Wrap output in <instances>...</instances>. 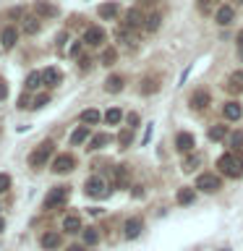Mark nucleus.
<instances>
[{
	"label": "nucleus",
	"mask_w": 243,
	"mask_h": 251,
	"mask_svg": "<svg viewBox=\"0 0 243 251\" xmlns=\"http://www.w3.org/2000/svg\"><path fill=\"white\" fill-rule=\"evenodd\" d=\"M8 188H11V176H5V173H0V194H5Z\"/></svg>",
	"instance_id": "4c0bfd02"
},
{
	"label": "nucleus",
	"mask_w": 243,
	"mask_h": 251,
	"mask_svg": "<svg viewBox=\"0 0 243 251\" xmlns=\"http://www.w3.org/2000/svg\"><path fill=\"white\" fill-rule=\"evenodd\" d=\"M39 243H42V249H47V251L58 249V246H60V233H58V230H47V233H42Z\"/></svg>",
	"instance_id": "f3484780"
},
{
	"label": "nucleus",
	"mask_w": 243,
	"mask_h": 251,
	"mask_svg": "<svg viewBox=\"0 0 243 251\" xmlns=\"http://www.w3.org/2000/svg\"><path fill=\"white\" fill-rule=\"evenodd\" d=\"M175 199H178V204H194V199H196V191H194V188H188V186H183V188L178 191Z\"/></svg>",
	"instance_id": "393cba45"
},
{
	"label": "nucleus",
	"mask_w": 243,
	"mask_h": 251,
	"mask_svg": "<svg viewBox=\"0 0 243 251\" xmlns=\"http://www.w3.org/2000/svg\"><path fill=\"white\" fill-rule=\"evenodd\" d=\"M235 45H238V50H241V58H243V29L238 31V37H235Z\"/></svg>",
	"instance_id": "c03bdc74"
},
{
	"label": "nucleus",
	"mask_w": 243,
	"mask_h": 251,
	"mask_svg": "<svg viewBox=\"0 0 243 251\" xmlns=\"http://www.w3.org/2000/svg\"><path fill=\"white\" fill-rule=\"evenodd\" d=\"M71 55H73V58H81V42H73L71 45V50H68Z\"/></svg>",
	"instance_id": "79ce46f5"
},
{
	"label": "nucleus",
	"mask_w": 243,
	"mask_h": 251,
	"mask_svg": "<svg viewBox=\"0 0 243 251\" xmlns=\"http://www.w3.org/2000/svg\"><path fill=\"white\" fill-rule=\"evenodd\" d=\"M21 29L26 31V34H37V31H39V19H34V16H26V19H24V24H21Z\"/></svg>",
	"instance_id": "bb28decb"
},
{
	"label": "nucleus",
	"mask_w": 243,
	"mask_h": 251,
	"mask_svg": "<svg viewBox=\"0 0 243 251\" xmlns=\"http://www.w3.org/2000/svg\"><path fill=\"white\" fill-rule=\"evenodd\" d=\"M76 168V157L73 154H58L52 160V170L55 173H71Z\"/></svg>",
	"instance_id": "1a4fd4ad"
},
{
	"label": "nucleus",
	"mask_w": 243,
	"mask_h": 251,
	"mask_svg": "<svg viewBox=\"0 0 243 251\" xmlns=\"http://www.w3.org/2000/svg\"><path fill=\"white\" fill-rule=\"evenodd\" d=\"M60 78H63V76H60V71H58V68H52V66L42 71V84H45V86H58V84H60Z\"/></svg>",
	"instance_id": "aec40b11"
},
{
	"label": "nucleus",
	"mask_w": 243,
	"mask_h": 251,
	"mask_svg": "<svg viewBox=\"0 0 243 251\" xmlns=\"http://www.w3.org/2000/svg\"><path fill=\"white\" fill-rule=\"evenodd\" d=\"M196 188L204 194H217L219 188H222V178L215 176V173H201V176L196 178Z\"/></svg>",
	"instance_id": "7ed1b4c3"
},
{
	"label": "nucleus",
	"mask_w": 243,
	"mask_h": 251,
	"mask_svg": "<svg viewBox=\"0 0 243 251\" xmlns=\"http://www.w3.org/2000/svg\"><path fill=\"white\" fill-rule=\"evenodd\" d=\"M144 24H146V16L141 13V8H131V11L125 13V19H123V26L131 29V31H136L139 26H144Z\"/></svg>",
	"instance_id": "0eeeda50"
},
{
	"label": "nucleus",
	"mask_w": 243,
	"mask_h": 251,
	"mask_svg": "<svg viewBox=\"0 0 243 251\" xmlns=\"http://www.w3.org/2000/svg\"><path fill=\"white\" fill-rule=\"evenodd\" d=\"M196 8H199L201 16H209V13H217V0H196Z\"/></svg>",
	"instance_id": "5701e85b"
},
{
	"label": "nucleus",
	"mask_w": 243,
	"mask_h": 251,
	"mask_svg": "<svg viewBox=\"0 0 243 251\" xmlns=\"http://www.w3.org/2000/svg\"><path fill=\"white\" fill-rule=\"evenodd\" d=\"M118 11H121V5H118V3H102V5L97 8L99 19H105V21H113L115 16H118Z\"/></svg>",
	"instance_id": "6ab92c4d"
},
{
	"label": "nucleus",
	"mask_w": 243,
	"mask_h": 251,
	"mask_svg": "<svg viewBox=\"0 0 243 251\" xmlns=\"http://www.w3.org/2000/svg\"><path fill=\"white\" fill-rule=\"evenodd\" d=\"M19 107H21V110H26V107H34V102L29 100V94H24V97L19 100Z\"/></svg>",
	"instance_id": "a19ab883"
},
{
	"label": "nucleus",
	"mask_w": 243,
	"mask_h": 251,
	"mask_svg": "<svg viewBox=\"0 0 243 251\" xmlns=\"http://www.w3.org/2000/svg\"><path fill=\"white\" fill-rule=\"evenodd\" d=\"M133 141V128H123L121 133H118V144H121V149H128Z\"/></svg>",
	"instance_id": "c756f323"
},
{
	"label": "nucleus",
	"mask_w": 243,
	"mask_h": 251,
	"mask_svg": "<svg viewBox=\"0 0 243 251\" xmlns=\"http://www.w3.org/2000/svg\"><path fill=\"white\" fill-rule=\"evenodd\" d=\"M34 11H37V16H42V19H55V16H58V8L52 3H47V0H37Z\"/></svg>",
	"instance_id": "dca6fc26"
},
{
	"label": "nucleus",
	"mask_w": 243,
	"mask_h": 251,
	"mask_svg": "<svg viewBox=\"0 0 243 251\" xmlns=\"http://www.w3.org/2000/svg\"><path fill=\"white\" fill-rule=\"evenodd\" d=\"M233 3H235V5H243V0H233Z\"/></svg>",
	"instance_id": "09e8293b"
},
{
	"label": "nucleus",
	"mask_w": 243,
	"mask_h": 251,
	"mask_svg": "<svg viewBox=\"0 0 243 251\" xmlns=\"http://www.w3.org/2000/svg\"><path fill=\"white\" fill-rule=\"evenodd\" d=\"M222 115H225V121H241L243 118V107H241V102H235V100H230V102H225L222 105Z\"/></svg>",
	"instance_id": "f8f14e48"
},
{
	"label": "nucleus",
	"mask_w": 243,
	"mask_h": 251,
	"mask_svg": "<svg viewBox=\"0 0 243 251\" xmlns=\"http://www.w3.org/2000/svg\"><path fill=\"white\" fill-rule=\"evenodd\" d=\"M217 170L227 178H241L243 176V152H235V149L225 152L217 160Z\"/></svg>",
	"instance_id": "f257e3e1"
},
{
	"label": "nucleus",
	"mask_w": 243,
	"mask_h": 251,
	"mask_svg": "<svg viewBox=\"0 0 243 251\" xmlns=\"http://www.w3.org/2000/svg\"><path fill=\"white\" fill-rule=\"evenodd\" d=\"M222 251H227V249H222Z\"/></svg>",
	"instance_id": "8fccbe9b"
},
{
	"label": "nucleus",
	"mask_w": 243,
	"mask_h": 251,
	"mask_svg": "<svg viewBox=\"0 0 243 251\" xmlns=\"http://www.w3.org/2000/svg\"><path fill=\"white\" fill-rule=\"evenodd\" d=\"M160 21H162V16H160V13H149V16H146L144 29H146V31H157V29H160Z\"/></svg>",
	"instance_id": "473e14b6"
},
{
	"label": "nucleus",
	"mask_w": 243,
	"mask_h": 251,
	"mask_svg": "<svg viewBox=\"0 0 243 251\" xmlns=\"http://www.w3.org/2000/svg\"><path fill=\"white\" fill-rule=\"evenodd\" d=\"M123 86H125V78L118 76V74H113V76H107V81H105V92L118 94V92H123Z\"/></svg>",
	"instance_id": "a211bd4d"
},
{
	"label": "nucleus",
	"mask_w": 243,
	"mask_h": 251,
	"mask_svg": "<svg viewBox=\"0 0 243 251\" xmlns=\"http://www.w3.org/2000/svg\"><path fill=\"white\" fill-rule=\"evenodd\" d=\"M84 191H86V196H94V199H105V196L110 194V191H107V183H105V178H99V176H92V178H86V183H84Z\"/></svg>",
	"instance_id": "20e7f679"
},
{
	"label": "nucleus",
	"mask_w": 243,
	"mask_h": 251,
	"mask_svg": "<svg viewBox=\"0 0 243 251\" xmlns=\"http://www.w3.org/2000/svg\"><path fill=\"white\" fill-rule=\"evenodd\" d=\"M115 60H118V50L115 47H105L102 50V66H113Z\"/></svg>",
	"instance_id": "7c9ffc66"
},
{
	"label": "nucleus",
	"mask_w": 243,
	"mask_h": 251,
	"mask_svg": "<svg viewBox=\"0 0 243 251\" xmlns=\"http://www.w3.org/2000/svg\"><path fill=\"white\" fill-rule=\"evenodd\" d=\"M207 136H209L212 141H222V139L227 136V126H212V128L207 131Z\"/></svg>",
	"instance_id": "cd10ccee"
},
{
	"label": "nucleus",
	"mask_w": 243,
	"mask_h": 251,
	"mask_svg": "<svg viewBox=\"0 0 243 251\" xmlns=\"http://www.w3.org/2000/svg\"><path fill=\"white\" fill-rule=\"evenodd\" d=\"M121 118H123V113L118 107H110L107 113H105V121L110 123V126H115V123H121Z\"/></svg>",
	"instance_id": "c9c22d12"
},
{
	"label": "nucleus",
	"mask_w": 243,
	"mask_h": 251,
	"mask_svg": "<svg viewBox=\"0 0 243 251\" xmlns=\"http://www.w3.org/2000/svg\"><path fill=\"white\" fill-rule=\"evenodd\" d=\"M52 152H55V144H52V141H42V144H39L34 152L29 154V165H31V168H42V165L52 157Z\"/></svg>",
	"instance_id": "f03ea898"
},
{
	"label": "nucleus",
	"mask_w": 243,
	"mask_h": 251,
	"mask_svg": "<svg viewBox=\"0 0 243 251\" xmlns=\"http://www.w3.org/2000/svg\"><path fill=\"white\" fill-rule=\"evenodd\" d=\"M225 92H230V94H243V71H233L230 76L225 78Z\"/></svg>",
	"instance_id": "6e6552de"
},
{
	"label": "nucleus",
	"mask_w": 243,
	"mask_h": 251,
	"mask_svg": "<svg viewBox=\"0 0 243 251\" xmlns=\"http://www.w3.org/2000/svg\"><path fill=\"white\" fill-rule=\"evenodd\" d=\"M86 139H89V128H86V126H81V128H76L73 133H71V144H73V147L84 144Z\"/></svg>",
	"instance_id": "a878e982"
},
{
	"label": "nucleus",
	"mask_w": 243,
	"mask_h": 251,
	"mask_svg": "<svg viewBox=\"0 0 243 251\" xmlns=\"http://www.w3.org/2000/svg\"><path fill=\"white\" fill-rule=\"evenodd\" d=\"M81 233H84V243H86V246H94V243L99 241L97 227H86V230H81Z\"/></svg>",
	"instance_id": "72a5a7b5"
},
{
	"label": "nucleus",
	"mask_w": 243,
	"mask_h": 251,
	"mask_svg": "<svg viewBox=\"0 0 243 251\" xmlns=\"http://www.w3.org/2000/svg\"><path fill=\"white\" fill-rule=\"evenodd\" d=\"M209 102H212V97H209L207 89H196L191 97H188V105H191V110H204Z\"/></svg>",
	"instance_id": "9d476101"
},
{
	"label": "nucleus",
	"mask_w": 243,
	"mask_h": 251,
	"mask_svg": "<svg viewBox=\"0 0 243 251\" xmlns=\"http://www.w3.org/2000/svg\"><path fill=\"white\" fill-rule=\"evenodd\" d=\"M68 201V186H55L50 194L45 196V209H55Z\"/></svg>",
	"instance_id": "39448f33"
},
{
	"label": "nucleus",
	"mask_w": 243,
	"mask_h": 251,
	"mask_svg": "<svg viewBox=\"0 0 243 251\" xmlns=\"http://www.w3.org/2000/svg\"><path fill=\"white\" fill-rule=\"evenodd\" d=\"M8 97V86H5V81L0 78V100H5Z\"/></svg>",
	"instance_id": "a18cd8bd"
},
{
	"label": "nucleus",
	"mask_w": 243,
	"mask_h": 251,
	"mask_svg": "<svg viewBox=\"0 0 243 251\" xmlns=\"http://www.w3.org/2000/svg\"><path fill=\"white\" fill-rule=\"evenodd\" d=\"M160 92V76H146L141 81V94H154Z\"/></svg>",
	"instance_id": "412c9836"
},
{
	"label": "nucleus",
	"mask_w": 243,
	"mask_h": 251,
	"mask_svg": "<svg viewBox=\"0 0 243 251\" xmlns=\"http://www.w3.org/2000/svg\"><path fill=\"white\" fill-rule=\"evenodd\" d=\"M92 58H86V55H81V58H78V68H81V71H89L92 68Z\"/></svg>",
	"instance_id": "58836bf2"
},
{
	"label": "nucleus",
	"mask_w": 243,
	"mask_h": 251,
	"mask_svg": "<svg viewBox=\"0 0 243 251\" xmlns=\"http://www.w3.org/2000/svg\"><path fill=\"white\" fill-rule=\"evenodd\" d=\"M16 42H19V31H16V26H5L3 31H0V47H3V50H13Z\"/></svg>",
	"instance_id": "9b49d317"
},
{
	"label": "nucleus",
	"mask_w": 243,
	"mask_h": 251,
	"mask_svg": "<svg viewBox=\"0 0 243 251\" xmlns=\"http://www.w3.org/2000/svg\"><path fill=\"white\" fill-rule=\"evenodd\" d=\"M141 230H144V220L141 217H131V220H125V238H139Z\"/></svg>",
	"instance_id": "2eb2a0df"
},
{
	"label": "nucleus",
	"mask_w": 243,
	"mask_h": 251,
	"mask_svg": "<svg viewBox=\"0 0 243 251\" xmlns=\"http://www.w3.org/2000/svg\"><path fill=\"white\" fill-rule=\"evenodd\" d=\"M175 147H178V152H194V147H196V139H194V133H188V131H180L178 136H175Z\"/></svg>",
	"instance_id": "ddd939ff"
},
{
	"label": "nucleus",
	"mask_w": 243,
	"mask_h": 251,
	"mask_svg": "<svg viewBox=\"0 0 243 251\" xmlns=\"http://www.w3.org/2000/svg\"><path fill=\"white\" fill-rule=\"evenodd\" d=\"M99 110H94V107H89V110H84L81 113V123H89V126H94V123H99Z\"/></svg>",
	"instance_id": "c85d7f7f"
},
{
	"label": "nucleus",
	"mask_w": 243,
	"mask_h": 251,
	"mask_svg": "<svg viewBox=\"0 0 243 251\" xmlns=\"http://www.w3.org/2000/svg\"><path fill=\"white\" fill-rule=\"evenodd\" d=\"M230 147L235 149V152H241V149H243V131L241 128L230 133Z\"/></svg>",
	"instance_id": "f704fd0d"
},
{
	"label": "nucleus",
	"mask_w": 243,
	"mask_h": 251,
	"mask_svg": "<svg viewBox=\"0 0 243 251\" xmlns=\"http://www.w3.org/2000/svg\"><path fill=\"white\" fill-rule=\"evenodd\" d=\"M3 227H5V223H3V217H0V233H3Z\"/></svg>",
	"instance_id": "de8ad7c7"
},
{
	"label": "nucleus",
	"mask_w": 243,
	"mask_h": 251,
	"mask_svg": "<svg viewBox=\"0 0 243 251\" xmlns=\"http://www.w3.org/2000/svg\"><path fill=\"white\" fill-rule=\"evenodd\" d=\"M68 251H84V246H68Z\"/></svg>",
	"instance_id": "49530a36"
},
{
	"label": "nucleus",
	"mask_w": 243,
	"mask_h": 251,
	"mask_svg": "<svg viewBox=\"0 0 243 251\" xmlns=\"http://www.w3.org/2000/svg\"><path fill=\"white\" fill-rule=\"evenodd\" d=\"M105 39H107V31L102 26H86L81 42L89 45V47H102V45H105Z\"/></svg>",
	"instance_id": "423d86ee"
},
{
	"label": "nucleus",
	"mask_w": 243,
	"mask_h": 251,
	"mask_svg": "<svg viewBox=\"0 0 243 251\" xmlns=\"http://www.w3.org/2000/svg\"><path fill=\"white\" fill-rule=\"evenodd\" d=\"M199 160H201V157H186V160H183V170H186V173L196 170V165H199Z\"/></svg>",
	"instance_id": "e433bc0d"
},
{
	"label": "nucleus",
	"mask_w": 243,
	"mask_h": 251,
	"mask_svg": "<svg viewBox=\"0 0 243 251\" xmlns=\"http://www.w3.org/2000/svg\"><path fill=\"white\" fill-rule=\"evenodd\" d=\"M24 86H26V92H34L37 86H42V71H31V74L26 76V81H24Z\"/></svg>",
	"instance_id": "b1692460"
},
{
	"label": "nucleus",
	"mask_w": 243,
	"mask_h": 251,
	"mask_svg": "<svg viewBox=\"0 0 243 251\" xmlns=\"http://www.w3.org/2000/svg\"><path fill=\"white\" fill-rule=\"evenodd\" d=\"M136 126H139V115L131 113V115H128V128H136Z\"/></svg>",
	"instance_id": "37998d69"
},
{
	"label": "nucleus",
	"mask_w": 243,
	"mask_h": 251,
	"mask_svg": "<svg viewBox=\"0 0 243 251\" xmlns=\"http://www.w3.org/2000/svg\"><path fill=\"white\" fill-rule=\"evenodd\" d=\"M63 230H66V233H78V230H81V217H78V215H68L66 220H63Z\"/></svg>",
	"instance_id": "4be33fe9"
},
{
	"label": "nucleus",
	"mask_w": 243,
	"mask_h": 251,
	"mask_svg": "<svg viewBox=\"0 0 243 251\" xmlns=\"http://www.w3.org/2000/svg\"><path fill=\"white\" fill-rule=\"evenodd\" d=\"M50 102V94H37L34 97V107H42V105H47Z\"/></svg>",
	"instance_id": "ea45409f"
},
{
	"label": "nucleus",
	"mask_w": 243,
	"mask_h": 251,
	"mask_svg": "<svg viewBox=\"0 0 243 251\" xmlns=\"http://www.w3.org/2000/svg\"><path fill=\"white\" fill-rule=\"evenodd\" d=\"M107 144H110V136H107V133H97V136H92L89 149H102V147H107Z\"/></svg>",
	"instance_id": "2f4dec72"
},
{
	"label": "nucleus",
	"mask_w": 243,
	"mask_h": 251,
	"mask_svg": "<svg viewBox=\"0 0 243 251\" xmlns=\"http://www.w3.org/2000/svg\"><path fill=\"white\" fill-rule=\"evenodd\" d=\"M215 21L219 24V26L233 24V21H235V8H233V5H219L217 13H215Z\"/></svg>",
	"instance_id": "4468645a"
}]
</instances>
